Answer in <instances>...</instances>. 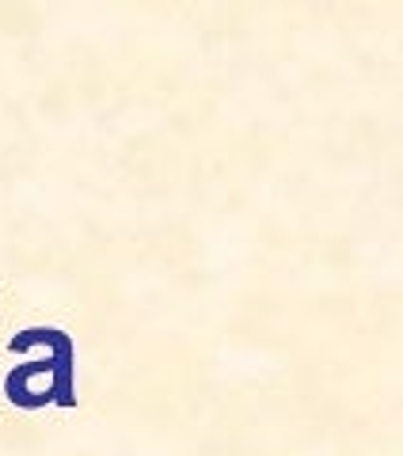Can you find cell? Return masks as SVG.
<instances>
[{
	"label": "cell",
	"instance_id": "obj_1",
	"mask_svg": "<svg viewBox=\"0 0 403 456\" xmlns=\"http://www.w3.org/2000/svg\"><path fill=\"white\" fill-rule=\"evenodd\" d=\"M46 346V358H31L8 373V395L20 407H46V403H73V342L53 327H31L12 338V350Z\"/></svg>",
	"mask_w": 403,
	"mask_h": 456
}]
</instances>
